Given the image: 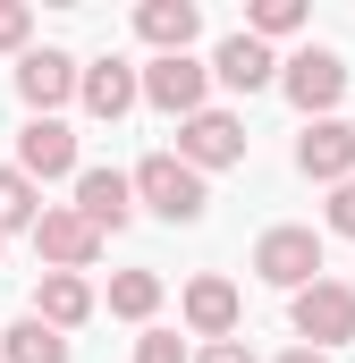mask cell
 <instances>
[{"mask_svg": "<svg viewBox=\"0 0 355 363\" xmlns=\"http://www.w3.org/2000/svg\"><path fill=\"white\" fill-rule=\"evenodd\" d=\"M279 363H330V355H322V347H288Z\"/></svg>", "mask_w": 355, "mask_h": 363, "instance_id": "cell-25", "label": "cell"}, {"mask_svg": "<svg viewBox=\"0 0 355 363\" xmlns=\"http://www.w3.org/2000/svg\"><path fill=\"white\" fill-rule=\"evenodd\" d=\"M296 26H305V0H254V9H246V34H296Z\"/></svg>", "mask_w": 355, "mask_h": 363, "instance_id": "cell-20", "label": "cell"}, {"mask_svg": "<svg viewBox=\"0 0 355 363\" xmlns=\"http://www.w3.org/2000/svg\"><path fill=\"white\" fill-rule=\"evenodd\" d=\"M178 313H186V330H195V338H212V347H220V338H237V313H246V296H237L220 271H203V279H186Z\"/></svg>", "mask_w": 355, "mask_h": 363, "instance_id": "cell-10", "label": "cell"}, {"mask_svg": "<svg viewBox=\"0 0 355 363\" xmlns=\"http://www.w3.org/2000/svg\"><path fill=\"white\" fill-rule=\"evenodd\" d=\"M17 93H26V110H34V118H51L60 101H77V93H85V68H77L68 51H51V43H43V51H26V60H17Z\"/></svg>", "mask_w": 355, "mask_h": 363, "instance_id": "cell-7", "label": "cell"}, {"mask_svg": "<svg viewBox=\"0 0 355 363\" xmlns=\"http://www.w3.org/2000/svg\"><path fill=\"white\" fill-rule=\"evenodd\" d=\"M178 161L186 169H237L246 161V118L237 110H195L178 127Z\"/></svg>", "mask_w": 355, "mask_h": 363, "instance_id": "cell-5", "label": "cell"}, {"mask_svg": "<svg viewBox=\"0 0 355 363\" xmlns=\"http://www.w3.org/2000/svg\"><path fill=\"white\" fill-rule=\"evenodd\" d=\"M110 313L119 321H153L161 313V271H119L110 279Z\"/></svg>", "mask_w": 355, "mask_h": 363, "instance_id": "cell-19", "label": "cell"}, {"mask_svg": "<svg viewBox=\"0 0 355 363\" xmlns=\"http://www.w3.org/2000/svg\"><path fill=\"white\" fill-rule=\"evenodd\" d=\"M330 237H355V178L330 186Z\"/></svg>", "mask_w": 355, "mask_h": 363, "instance_id": "cell-23", "label": "cell"}, {"mask_svg": "<svg viewBox=\"0 0 355 363\" xmlns=\"http://www.w3.org/2000/svg\"><path fill=\"white\" fill-rule=\"evenodd\" d=\"M136 34L153 43V60H178V51L203 34V9H195V0H144V9H136Z\"/></svg>", "mask_w": 355, "mask_h": 363, "instance_id": "cell-15", "label": "cell"}, {"mask_svg": "<svg viewBox=\"0 0 355 363\" xmlns=\"http://www.w3.org/2000/svg\"><path fill=\"white\" fill-rule=\"evenodd\" d=\"M136 203H144L153 220H170V228H186V220H203V211H212L203 169H186L178 152H144V161H136Z\"/></svg>", "mask_w": 355, "mask_h": 363, "instance_id": "cell-1", "label": "cell"}, {"mask_svg": "<svg viewBox=\"0 0 355 363\" xmlns=\"http://www.w3.org/2000/svg\"><path fill=\"white\" fill-rule=\"evenodd\" d=\"M254 279L305 296V287L322 279V237H313V228H263V245H254Z\"/></svg>", "mask_w": 355, "mask_h": 363, "instance_id": "cell-4", "label": "cell"}, {"mask_svg": "<svg viewBox=\"0 0 355 363\" xmlns=\"http://www.w3.org/2000/svg\"><path fill=\"white\" fill-rule=\"evenodd\" d=\"M203 93H212V68H203V60H186V51H178V60H153V68H144V101H153V110H170L178 127H186L195 110H212Z\"/></svg>", "mask_w": 355, "mask_h": 363, "instance_id": "cell-8", "label": "cell"}, {"mask_svg": "<svg viewBox=\"0 0 355 363\" xmlns=\"http://www.w3.org/2000/svg\"><path fill=\"white\" fill-rule=\"evenodd\" d=\"M288 321H296V338L322 347V355L347 347V338H355V287H347V279H313V287L288 304Z\"/></svg>", "mask_w": 355, "mask_h": 363, "instance_id": "cell-3", "label": "cell"}, {"mask_svg": "<svg viewBox=\"0 0 355 363\" xmlns=\"http://www.w3.org/2000/svg\"><path fill=\"white\" fill-rule=\"evenodd\" d=\"M17 169L34 186L43 178H85V169H77V135H68L60 118H26V127H17Z\"/></svg>", "mask_w": 355, "mask_h": 363, "instance_id": "cell-11", "label": "cell"}, {"mask_svg": "<svg viewBox=\"0 0 355 363\" xmlns=\"http://www.w3.org/2000/svg\"><path fill=\"white\" fill-rule=\"evenodd\" d=\"M34 321H51V330H85V321H93L85 271H43V287H34Z\"/></svg>", "mask_w": 355, "mask_h": 363, "instance_id": "cell-16", "label": "cell"}, {"mask_svg": "<svg viewBox=\"0 0 355 363\" xmlns=\"http://www.w3.org/2000/svg\"><path fill=\"white\" fill-rule=\"evenodd\" d=\"M0 245H9V237H0Z\"/></svg>", "mask_w": 355, "mask_h": 363, "instance_id": "cell-26", "label": "cell"}, {"mask_svg": "<svg viewBox=\"0 0 355 363\" xmlns=\"http://www.w3.org/2000/svg\"><path fill=\"white\" fill-rule=\"evenodd\" d=\"M279 93L305 110V127H313V118H339V101H347V60L313 43V51H296V60L279 68Z\"/></svg>", "mask_w": 355, "mask_h": 363, "instance_id": "cell-2", "label": "cell"}, {"mask_svg": "<svg viewBox=\"0 0 355 363\" xmlns=\"http://www.w3.org/2000/svg\"><path fill=\"white\" fill-rule=\"evenodd\" d=\"M77 101H85L102 127H119V118L144 101V68H127V60H93V68H85V93H77Z\"/></svg>", "mask_w": 355, "mask_h": 363, "instance_id": "cell-13", "label": "cell"}, {"mask_svg": "<svg viewBox=\"0 0 355 363\" xmlns=\"http://www.w3.org/2000/svg\"><path fill=\"white\" fill-rule=\"evenodd\" d=\"M77 211H85L102 237H119V228L136 220V178H127V169H85V178H77Z\"/></svg>", "mask_w": 355, "mask_h": 363, "instance_id": "cell-14", "label": "cell"}, {"mask_svg": "<svg viewBox=\"0 0 355 363\" xmlns=\"http://www.w3.org/2000/svg\"><path fill=\"white\" fill-rule=\"evenodd\" d=\"M195 363H254V355H246V338H220V347H203Z\"/></svg>", "mask_w": 355, "mask_h": 363, "instance_id": "cell-24", "label": "cell"}, {"mask_svg": "<svg viewBox=\"0 0 355 363\" xmlns=\"http://www.w3.org/2000/svg\"><path fill=\"white\" fill-rule=\"evenodd\" d=\"M279 68H288V60H271L263 34H229V43L212 51V77H220L229 93H263V85H279Z\"/></svg>", "mask_w": 355, "mask_h": 363, "instance_id": "cell-12", "label": "cell"}, {"mask_svg": "<svg viewBox=\"0 0 355 363\" xmlns=\"http://www.w3.org/2000/svg\"><path fill=\"white\" fill-rule=\"evenodd\" d=\"M136 363H195V355L178 347V330H144L136 338Z\"/></svg>", "mask_w": 355, "mask_h": 363, "instance_id": "cell-22", "label": "cell"}, {"mask_svg": "<svg viewBox=\"0 0 355 363\" xmlns=\"http://www.w3.org/2000/svg\"><path fill=\"white\" fill-rule=\"evenodd\" d=\"M26 34H34V9H26V0H0V51L26 60Z\"/></svg>", "mask_w": 355, "mask_h": 363, "instance_id": "cell-21", "label": "cell"}, {"mask_svg": "<svg viewBox=\"0 0 355 363\" xmlns=\"http://www.w3.org/2000/svg\"><path fill=\"white\" fill-rule=\"evenodd\" d=\"M34 254H43L51 271H93V254H102V228H93L77 203H51V211L34 220Z\"/></svg>", "mask_w": 355, "mask_h": 363, "instance_id": "cell-6", "label": "cell"}, {"mask_svg": "<svg viewBox=\"0 0 355 363\" xmlns=\"http://www.w3.org/2000/svg\"><path fill=\"white\" fill-rule=\"evenodd\" d=\"M296 169L313 186H347L355 178V127L347 118H313V127L296 135Z\"/></svg>", "mask_w": 355, "mask_h": 363, "instance_id": "cell-9", "label": "cell"}, {"mask_svg": "<svg viewBox=\"0 0 355 363\" xmlns=\"http://www.w3.org/2000/svg\"><path fill=\"white\" fill-rule=\"evenodd\" d=\"M43 211H51V203H43V186L26 178V169H0V237H17V228L34 237V220H43Z\"/></svg>", "mask_w": 355, "mask_h": 363, "instance_id": "cell-18", "label": "cell"}, {"mask_svg": "<svg viewBox=\"0 0 355 363\" xmlns=\"http://www.w3.org/2000/svg\"><path fill=\"white\" fill-rule=\"evenodd\" d=\"M0 363H68V330H51V321H17L9 338H0Z\"/></svg>", "mask_w": 355, "mask_h": 363, "instance_id": "cell-17", "label": "cell"}]
</instances>
